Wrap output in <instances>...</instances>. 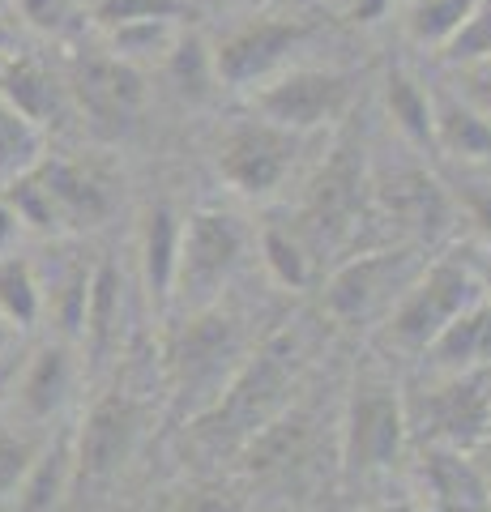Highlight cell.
I'll use <instances>...</instances> for the list:
<instances>
[{
	"instance_id": "1",
	"label": "cell",
	"mask_w": 491,
	"mask_h": 512,
	"mask_svg": "<svg viewBox=\"0 0 491 512\" xmlns=\"http://www.w3.org/2000/svg\"><path fill=\"white\" fill-rule=\"evenodd\" d=\"M244 359L248 342L235 316H227L218 303L201 312H184V320L167 338V380L180 410H188L193 419L210 410L244 367Z\"/></svg>"
},
{
	"instance_id": "2",
	"label": "cell",
	"mask_w": 491,
	"mask_h": 512,
	"mask_svg": "<svg viewBox=\"0 0 491 512\" xmlns=\"http://www.w3.org/2000/svg\"><path fill=\"white\" fill-rule=\"evenodd\" d=\"M291 380H295V342L274 338L269 346H261L257 355L244 359V367L223 389V397H218L210 410H201L193 427L210 444H223V440L248 444L261 427H269L287 410Z\"/></svg>"
},
{
	"instance_id": "3",
	"label": "cell",
	"mask_w": 491,
	"mask_h": 512,
	"mask_svg": "<svg viewBox=\"0 0 491 512\" xmlns=\"http://www.w3.org/2000/svg\"><path fill=\"white\" fill-rule=\"evenodd\" d=\"M406 402L398 384L380 372H363L351 384V402L342 414V474L351 483L389 474L406 453Z\"/></svg>"
},
{
	"instance_id": "4",
	"label": "cell",
	"mask_w": 491,
	"mask_h": 512,
	"mask_svg": "<svg viewBox=\"0 0 491 512\" xmlns=\"http://www.w3.org/2000/svg\"><path fill=\"white\" fill-rule=\"evenodd\" d=\"M248 252V227L227 210H193L180 231V261L171 282V303L180 312L214 308Z\"/></svg>"
},
{
	"instance_id": "5",
	"label": "cell",
	"mask_w": 491,
	"mask_h": 512,
	"mask_svg": "<svg viewBox=\"0 0 491 512\" xmlns=\"http://www.w3.org/2000/svg\"><path fill=\"white\" fill-rule=\"evenodd\" d=\"M479 299L483 295H479V282H474L470 261L440 256V261L419 269V278L385 312V342L406 350V355H423Z\"/></svg>"
},
{
	"instance_id": "6",
	"label": "cell",
	"mask_w": 491,
	"mask_h": 512,
	"mask_svg": "<svg viewBox=\"0 0 491 512\" xmlns=\"http://www.w3.org/2000/svg\"><path fill=\"white\" fill-rule=\"evenodd\" d=\"M355 99V77L342 69H316V64H287L269 82L252 90L257 116L287 128L295 137H308L316 128H329L346 116Z\"/></svg>"
},
{
	"instance_id": "7",
	"label": "cell",
	"mask_w": 491,
	"mask_h": 512,
	"mask_svg": "<svg viewBox=\"0 0 491 512\" xmlns=\"http://www.w3.org/2000/svg\"><path fill=\"white\" fill-rule=\"evenodd\" d=\"M146 436V406L133 393H103L73 431V491H99L129 466Z\"/></svg>"
},
{
	"instance_id": "8",
	"label": "cell",
	"mask_w": 491,
	"mask_h": 512,
	"mask_svg": "<svg viewBox=\"0 0 491 512\" xmlns=\"http://www.w3.org/2000/svg\"><path fill=\"white\" fill-rule=\"evenodd\" d=\"M423 265L427 261L419 256V248H410V244L385 248V252H363L355 261H346L342 269H334V278L321 291V308L338 325H363L372 316H385L406 286L419 278Z\"/></svg>"
},
{
	"instance_id": "9",
	"label": "cell",
	"mask_w": 491,
	"mask_h": 512,
	"mask_svg": "<svg viewBox=\"0 0 491 512\" xmlns=\"http://www.w3.org/2000/svg\"><path fill=\"white\" fill-rule=\"evenodd\" d=\"M69 99L77 107V116L99 141H120L129 137L141 111H146V73L133 69L107 52L77 56L69 69Z\"/></svg>"
},
{
	"instance_id": "10",
	"label": "cell",
	"mask_w": 491,
	"mask_h": 512,
	"mask_svg": "<svg viewBox=\"0 0 491 512\" xmlns=\"http://www.w3.org/2000/svg\"><path fill=\"white\" fill-rule=\"evenodd\" d=\"M299 141L304 137H295L261 116L235 120L223 128L218 150H214L218 180L231 192H240V197H269V192H278L282 180L291 175L295 158H299Z\"/></svg>"
},
{
	"instance_id": "11",
	"label": "cell",
	"mask_w": 491,
	"mask_h": 512,
	"mask_svg": "<svg viewBox=\"0 0 491 512\" xmlns=\"http://www.w3.org/2000/svg\"><path fill=\"white\" fill-rule=\"evenodd\" d=\"M406 427L419 436V444H449L474 453L491 436V393L483 376H445L432 389L415 393L406 402Z\"/></svg>"
},
{
	"instance_id": "12",
	"label": "cell",
	"mask_w": 491,
	"mask_h": 512,
	"mask_svg": "<svg viewBox=\"0 0 491 512\" xmlns=\"http://www.w3.org/2000/svg\"><path fill=\"white\" fill-rule=\"evenodd\" d=\"M312 26L304 18H278V13H261L248 18L244 26L227 30L214 47V69L218 82L231 90H257L274 73H282L291 64V56L308 43Z\"/></svg>"
},
{
	"instance_id": "13",
	"label": "cell",
	"mask_w": 491,
	"mask_h": 512,
	"mask_svg": "<svg viewBox=\"0 0 491 512\" xmlns=\"http://www.w3.org/2000/svg\"><path fill=\"white\" fill-rule=\"evenodd\" d=\"M35 175L52 205L56 235L94 231L116 210V180L99 158H43Z\"/></svg>"
},
{
	"instance_id": "14",
	"label": "cell",
	"mask_w": 491,
	"mask_h": 512,
	"mask_svg": "<svg viewBox=\"0 0 491 512\" xmlns=\"http://www.w3.org/2000/svg\"><path fill=\"white\" fill-rule=\"evenodd\" d=\"M419 491L436 512H491L483 470L466 448L419 444Z\"/></svg>"
},
{
	"instance_id": "15",
	"label": "cell",
	"mask_w": 491,
	"mask_h": 512,
	"mask_svg": "<svg viewBox=\"0 0 491 512\" xmlns=\"http://www.w3.org/2000/svg\"><path fill=\"white\" fill-rule=\"evenodd\" d=\"M73 384H77L73 350H69V342H52V346H39L30 359H22V372H18L9 402L18 406L22 423L43 427L69 406Z\"/></svg>"
},
{
	"instance_id": "16",
	"label": "cell",
	"mask_w": 491,
	"mask_h": 512,
	"mask_svg": "<svg viewBox=\"0 0 491 512\" xmlns=\"http://www.w3.org/2000/svg\"><path fill=\"white\" fill-rule=\"evenodd\" d=\"M180 231H184V218L167 201H154L141 214L137 256H141V282H146L154 303H171V282H176V261H180Z\"/></svg>"
},
{
	"instance_id": "17",
	"label": "cell",
	"mask_w": 491,
	"mask_h": 512,
	"mask_svg": "<svg viewBox=\"0 0 491 512\" xmlns=\"http://www.w3.org/2000/svg\"><path fill=\"white\" fill-rule=\"evenodd\" d=\"M445 376H466L491 367V303L479 299L440 333V338L423 350Z\"/></svg>"
},
{
	"instance_id": "18",
	"label": "cell",
	"mask_w": 491,
	"mask_h": 512,
	"mask_svg": "<svg viewBox=\"0 0 491 512\" xmlns=\"http://www.w3.org/2000/svg\"><path fill=\"white\" fill-rule=\"evenodd\" d=\"M69 491H73V431H60V436L43 440L22 487L13 491V504H18V512H52Z\"/></svg>"
},
{
	"instance_id": "19",
	"label": "cell",
	"mask_w": 491,
	"mask_h": 512,
	"mask_svg": "<svg viewBox=\"0 0 491 512\" xmlns=\"http://www.w3.org/2000/svg\"><path fill=\"white\" fill-rule=\"evenodd\" d=\"M65 94L69 90L60 86L39 60H30V56L0 60V99L13 103L22 116H30L39 128H47L60 111H65Z\"/></svg>"
},
{
	"instance_id": "20",
	"label": "cell",
	"mask_w": 491,
	"mask_h": 512,
	"mask_svg": "<svg viewBox=\"0 0 491 512\" xmlns=\"http://www.w3.org/2000/svg\"><path fill=\"white\" fill-rule=\"evenodd\" d=\"M158 69H163L171 94L188 107H205L218 90H223L218 69H214V47L205 43L197 30H180V39L171 43V52Z\"/></svg>"
},
{
	"instance_id": "21",
	"label": "cell",
	"mask_w": 491,
	"mask_h": 512,
	"mask_svg": "<svg viewBox=\"0 0 491 512\" xmlns=\"http://www.w3.org/2000/svg\"><path fill=\"white\" fill-rule=\"evenodd\" d=\"M120 320H124V278H120V269L112 261H99L94 265V278H90L82 333H77L94 363H103L107 355H112V346L120 338Z\"/></svg>"
},
{
	"instance_id": "22",
	"label": "cell",
	"mask_w": 491,
	"mask_h": 512,
	"mask_svg": "<svg viewBox=\"0 0 491 512\" xmlns=\"http://www.w3.org/2000/svg\"><path fill=\"white\" fill-rule=\"evenodd\" d=\"M432 146L462 158V163H487L491 158V120L474 111L462 94L432 103Z\"/></svg>"
},
{
	"instance_id": "23",
	"label": "cell",
	"mask_w": 491,
	"mask_h": 512,
	"mask_svg": "<svg viewBox=\"0 0 491 512\" xmlns=\"http://www.w3.org/2000/svg\"><path fill=\"white\" fill-rule=\"evenodd\" d=\"M0 320L13 333H26L43 320V274L26 252L0 256Z\"/></svg>"
},
{
	"instance_id": "24",
	"label": "cell",
	"mask_w": 491,
	"mask_h": 512,
	"mask_svg": "<svg viewBox=\"0 0 491 512\" xmlns=\"http://www.w3.org/2000/svg\"><path fill=\"white\" fill-rule=\"evenodd\" d=\"M43 158H47V128H39L13 103L0 99V188L26 171H35Z\"/></svg>"
},
{
	"instance_id": "25",
	"label": "cell",
	"mask_w": 491,
	"mask_h": 512,
	"mask_svg": "<svg viewBox=\"0 0 491 512\" xmlns=\"http://www.w3.org/2000/svg\"><path fill=\"white\" fill-rule=\"evenodd\" d=\"M90 278L94 265L82 256H69L65 265L52 274V282H43V316H56L65 342H73L82 333V316H86V299H90Z\"/></svg>"
},
{
	"instance_id": "26",
	"label": "cell",
	"mask_w": 491,
	"mask_h": 512,
	"mask_svg": "<svg viewBox=\"0 0 491 512\" xmlns=\"http://www.w3.org/2000/svg\"><path fill=\"white\" fill-rule=\"evenodd\" d=\"M180 22H167V18H158V22H129V26H116V30H103V39H107V56H116L124 64H133V69L146 73L150 64H163L167 52H171V43L180 39Z\"/></svg>"
},
{
	"instance_id": "27",
	"label": "cell",
	"mask_w": 491,
	"mask_h": 512,
	"mask_svg": "<svg viewBox=\"0 0 491 512\" xmlns=\"http://www.w3.org/2000/svg\"><path fill=\"white\" fill-rule=\"evenodd\" d=\"M432 103L436 99L410 73L393 69L385 77V111H389L393 128H398L406 141H415V146H432Z\"/></svg>"
},
{
	"instance_id": "28",
	"label": "cell",
	"mask_w": 491,
	"mask_h": 512,
	"mask_svg": "<svg viewBox=\"0 0 491 512\" xmlns=\"http://www.w3.org/2000/svg\"><path fill=\"white\" fill-rule=\"evenodd\" d=\"M474 9H479V0H410L406 35L419 47H445Z\"/></svg>"
},
{
	"instance_id": "29",
	"label": "cell",
	"mask_w": 491,
	"mask_h": 512,
	"mask_svg": "<svg viewBox=\"0 0 491 512\" xmlns=\"http://www.w3.org/2000/svg\"><path fill=\"white\" fill-rule=\"evenodd\" d=\"M261 261L269 269V278H274L278 286H287V291H304V286L312 282L308 248L282 227H265L261 231Z\"/></svg>"
},
{
	"instance_id": "30",
	"label": "cell",
	"mask_w": 491,
	"mask_h": 512,
	"mask_svg": "<svg viewBox=\"0 0 491 512\" xmlns=\"http://www.w3.org/2000/svg\"><path fill=\"white\" fill-rule=\"evenodd\" d=\"M43 440L47 431H35V423H0V500H13V491L22 487Z\"/></svg>"
},
{
	"instance_id": "31",
	"label": "cell",
	"mask_w": 491,
	"mask_h": 512,
	"mask_svg": "<svg viewBox=\"0 0 491 512\" xmlns=\"http://www.w3.org/2000/svg\"><path fill=\"white\" fill-rule=\"evenodd\" d=\"M188 13V0H90V26L116 30L129 22H180Z\"/></svg>"
},
{
	"instance_id": "32",
	"label": "cell",
	"mask_w": 491,
	"mask_h": 512,
	"mask_svg": "<svg viewBox=\"0 0 491 512\" xmlns=\"http://www.w3.org/2000/svg\"><path fill=\"white\" fill-rule=\"evenodd\" d=\"M22 13L30 30H39L47 39H73L82 26H90L82 0H9Z\"/></svg>"
},
{
	"instance_id": "33",
	"label": "cell",
	"mask_w": 491,
	"mask_h": 512,
	"mask_svg": "<svg viewBox=\"0 0 491 512\" xmlns=\"http://www.w3.org/2000/svg\"><path fill=\"white\" fill-rule=\"evenodd\" d=\"M440 56L449 64H462V69L491 64V0H479V9L457 26V35L440 47Z\"/></svg>"
},
{
	"instance_id": "34",
	"label": "cell",
	"mask_w": 491,
	"mask_h": 512,
	"mask_svg": "<svg viewBox=\"0 0 491 512\" xmlns=\"http://www.w3.org/2000/svg\"><path fill=\"white\" fill-rule=\"evenodd\" d=\"M171 512H248V500L231 487H201V491H188L180 495Z\"/></svg>"
},
{
	"instance_id": "35",
	"label": "cell",
	"mask_w": 491,
	"mask_h": 512,
	"mask_svg": "<svg viewBox=\"0 0 491 512\" xmlns=\"http://www.w3.org/2000/svg\"><path fill=\"white\" fill-rule=\"evenodd\" d=\"M462 201H466V214H470L474 227H479L483 244H487V252H491V188L470 184V188L462 192Z\"/></svg>"
},
{
	"instance_id": "36",
	"label": "cell",
	"mask_w": 491,
	"mask_h": 512,
	"mask_svg": "<svg viewBox=\"0 0 491 512\" xmlns=\"http://www.w3.org/2000/svg\"><path fill=\"white\" fill-rule=\"evenodd\" d=\"M462 99L491 120V64H474V69H466V90H462Z\"/></svg>"
},
{
	"instance_id": "37",
	"label": "cell",
	"mask_w": 491,
	"mask_h": 512,
	"mask_svg": "<svg viewBox=\"0 0 491 512\" xmlns=\"http://www.w3.org/2000/svg\"><path fill=\"white\" fill-rule=\"evenodd\" d=\"M338 5H342L346 13H351L355 22H380V18L389 13L393 0H338Z\"/></svg>"
},
{
	"instance_id": "38",
	"label": "cell",
	"mask_w": 491,
	"mask_h": 512,
	"mask_svg": "<svg viewBox=\"0 0 491 512\" xmlns=\"http://www.w3.org/2000/svg\"><path fill=\"white\" fill-rule=\"evenodd\" d=\"M18 372H22V359H18V350L13 355L0 359V406L13 397V384H18Z\"/></svg>"
},
{
	"instance_id": "39",
	"label": "cell",
	"mask_w": 491,
	"mask_h": 512,
	"mask_svg": "<svg viewBox=\"0 0 491 512\" xmlns=\"http://www.w3.org/2000/svg\"><path fill=\"white\" fill-rule=\"evenodd\" d=\"M22 235V222L13 218V210L5 205V197H0V256L5 252H13V239Z\"/></svg>"
},
{
	"instance_id": "40",
	"label": "cell",
	"mask_w": 491,
	"mask_h": 512,
	"mask_svg": "<svg viewBox=\"0 0 491 512\" xmlns=\"http://www.w3.org/2000/svg\"><path fill=\"white\" fill-rule=\"evenodd\" d=\"M470 269H474V282H479V295L491 303V252L479 256V261H470Z\"/></svg>"
},
{
	"instance_id": "41",
	"label": "cell",
	"mask_w": 491,
	"mask_h": 512,
	"mask_svg": "<svg viewBox=\"0 0 491 512\" xmlns=\"http://www.w3.org/2000/svg\"><path fill=\"white\" fill-rule=\"evenodd\" d=\"M368 512H436V508L423 504V500H385V504H376Z\"/></svg>"
},
{
	"instance_id": "42",
	"label": "cell",
	"mask_w": 491,
	"mask_h": 512,
	"mask_svg": "<svg viewBox=\"0 0 491 512\" xmlns=\"http://www.w3.org/2000/svg\"><path fill=\"white\" fill-rule=\"evenodd\" d=\"M483 448V457H474V461H479V470H483V483H487V500H491V436L479 444Z\"/></svg>"
},
{
	"instance_id": "43",
	"label": "cell",
	"mask_w": 491,
	"mask_h": 512,
	"mask_svg": "<svg viewBox=\"0 0 491 512\" xmlns=\"http://www.w3.org/2000/svg\"><path fill=\"white\" fill-rule=\"evenodd\" d=\"M13 350H18V333H13V329L5 325V320H0V359L13 355Z\"/></svg>"
},
{
	"instance_id": "44",
	"label": "cell",
	"mask_w": 491,
	"mask_h": 512,
	"mask_svg": "<svg viewBox=\"0 0 491 512\" xmlns=\"http://www.w3.org/2000/svg\"><path fill=\"white\" fill-rule=\"evenodd\" d=\"M0 5H9V0H0Z\"/></svg>"
}]
</instances>
